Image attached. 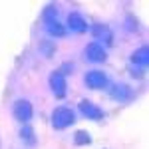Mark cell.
Returning <instances> with one entry per match:
<instances>
[{
	"mask_svg": "<svg viewBox=\"0 0 149 149\" xmlns=\"http://www.w3.org/2000/svg\"><path fill=\"white\" fill-rule=\"evenodd\" d=\"M68 26H70V30H74V34H84L88 30V22L76 12H72L68 16Z\"/></svg>",
	"mask_w": 149,
	"mask_h": 149,
	"instance_id": "8",
	"label": "cell"
},
{
	"mask_svg": "<svg viewBox=\"0 0 149 149\" xmlns=\"http://www.w3.org/2000/svg\"><path fill=\"white\" fill-rule=\"evenodd\" d=\"M86 58L90 62H105L107 60V52L100 44H88L86 46Z\"/></svg>",
	"mask_w": 149,
	"mask_h": 149,
	"instance_id": "7",
	"label": "cell"
},
{
	"mask_svg": "<svg viewBox=\"0 0 149 149\" xmlns=\"http://www.w3.org/2000/svg\"><path fill=\"white\" fill-rule=\"evenodd\" d=\"M74 141H76V145H90L92 143V137H90V133L88 131H76V135H74Z\"/></svg>",
	"mask_w": 149,
	"mask_h": 149,
	"instance_id": "14",
	"label": "cell"
},
{
	"mask_svg": "<svg viewBox=\"0 0 149 149\" xmlns=\"http://www.w3.org/2000/svg\"><path fill=\"white\" fill-rule=\"evenodd\" d=\"M90 32L93 36H97V38H105V40H109L111 34H109V28L105 26V24H92L90 26Z\"/></svg>",
	"mask_w": 149,
	"mask_h": 149,
	"instance_id": "11",
	"label": "cell"
},
{
	"mask_svg": "<svg viewBox=\"0 0 149 149\" xmlns=\"http://www.w3.org/2000/svg\"><path fill=\"white\" fill-rule=\"evenodd\" d=\"M50 88H52V92H54V95L58 100L66 97V80H64V76L60 72H52L50 74Z\"/></svg>",
	"mask_w": 149,
	"mask_h": 149,
	"instance_id": "4",
	"label": "cell"
},
{
	"mask_svg": "<svg viewBox=\"0 0 149 149\" xmlns=\"http://www.w3.org/2000/svg\"><path fill=\"white\" fill-rule=\"evenodd\" d=\"M20 137H22V141H26V145H36V135H34V129L30 125H24L22 129H20Z\"/></svg>",
	"mask_w": 149,
	"mask_h": 149,
	"instance_id": "12",
	"label": "cell"
},
{
	"mask_svg": "<svg viewBox=\"0 0 149 149\" xmlns=\"http://www.w3.org/2000/svg\"><path fill=\"white\" fill-rule=\"evenodd\" d=\"M131 62L135 64V66H141V68H145L149 64V50L147 48H139L137 52H133V56H131Z\"/></svg>",
	"mask_w": 149,
	"mask_h": 149,
	"instance_id": "9",
	"label": "cell"
},
{
	"mask_svg": "<svg viewBox=\"0 0 149 149\" xmlns=\"http://www.w3.org/2000/svg\"><path fill=\"white\" fill-rule=\"evenodd\" d=\"M84 81H86V86L92 88V90H103V88H107L109 78H107L103 72H100V70H92V72H88V74L84 76Z\"/></svg>",
	"mask_w": 149,
	"mask_h": 149,
	"instance_id": "2",
	"label": "cell"
},
{
	"mask_svg": "<svg viewBox=\"0 0 149 149\" xmlns=\"http://www.w3.org/2000/svg\"><path fill=\"white\" fill-rule=\"evenodd\" d=\"M78 109H80L81 113H84V117H88V119H102L103 117V111L95 105V103L88 102V100H84V102H80V105H78Z\"/></svg>",
	"mask_w": 149,
	"mask_h": 149,
	"instance_id": "5",
	"label": "cell"
},
{
	"mask_svg": "<svg viewBox=\"0 0 149 149\" xmlns=\"http://www.w3.org/2000/svg\"><path fill=\"white\" fill-rule=\"evenodd\" d=\"M12 113H14V117H16L18 121H24V123L30 121V119H32V113H34L32 103L28 102V100H18V102H14Z\"/></svg>",
	"mask_w": 149,
	"mask_h": 149,
	"instance_id": "3",
	"label": "cell"
},
{
	"mask_svg": "<svg viewBox=\"0 0 149 149\" xmlns=\"http://www.w3.org/2000/svg\"><path fill=\"white\" fill-rule=\"evenodd\" d=\"M109 95L117 100V102H127V100H131L133 97V90L125 86V84H115L111 86V90H109Z\"/></svg>",
	"mask_w": 149,
	"mask_h": 149,
	"instance_id": "6",
	"label": "cell"
},
{
	"mask_svg": "<svg viewBox=\"0 0 149 149\" xmlns=\"http://www.w3.org/2000/svg\"><path fill=\"white\" fill-rule=\"evenodd\" d=\"M46 30H48V34L56 36V38H64V36H66V28L58 22V20H54V22H48V24H46Z\"/></svg>",
	"mask_w": 149,
	"mask_h": 149,
	"instance_id": "10",
	"label": "cell"
},
{
	"mask_svg": "<svg viewBox=\"0 0 149 149\" xmlns=\"http://www.w3.org/2000/svg\"><path fill=\"white\" fill-rule=\"evenodd\" d=\"M56 18H58V8L56 6H46L44 12H42V20L48 24V22H54Z\"/></svg>",
	"mask_w": 149,
	"mask_h": 149,
	"instance_id": "13",
	"label": "cell"
},
{
	"mask_svg": "<svg viewBox=\"0 0 149 149\" xmlns=\"http://www.w3.org/2000/svg\"><path fill=\"white\" fill-rule=\"evenodd\" d=\"M76 121V115L70 107H58L52 113V127L54 129H66Z\"/></svg>",
	"mask_w": 149,
	"mask_h": 149,
	"instance_id": "1",
	"label": "cell"
}]
</instances>
